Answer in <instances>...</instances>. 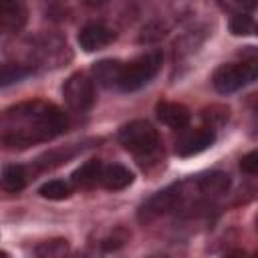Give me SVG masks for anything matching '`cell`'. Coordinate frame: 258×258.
Here are the masks:
<instances>
[{
    "label": "cell",
    "instance_id": "12",
    "mask_svg": "<svg viewBox=\"0 0 258 258\" xmlns=\"http://www.w3.org/2000/svg\"><path fill=\"white\" fill-rule=\"evenodd\" d=\"M196 181H198V187L206 200H214V198L226 194L230 187V175L224 171H210V173L198 175Z\"/></svg>",
    "mask_w": 258,
    "mask_h": 258
},
{
    "label": "cell",
    "instance_id": "17",
    "mask_svg": "<svg viewBox=\"0 0 258 258\" xmlns=\"http://www.w3.org/2000/svg\"><path fill=\"white\" fill-rule=\"evenodd\" d=\"M38 194L46 200H64L71 196V183H67L62 179H50L40 185Z\"/></svg>",
    "mask_w": 258,
    "mask_h": 258
},
{
    "label": "cell",
    "instance_id": "18",
    "mask_svg": "<svg viewBox=\"0 0 258 258\" xmlns=\"http://www.w3.org/2000/svg\"><path fill=\"white\" fill-rule=\"evenodd\" d=\"M32 69L22 62H4L2 64V87H8L10 83H18L24 79Z\"/></svg>",
    "mask_w": 258,
    "mask_h": 258
},
{
    "label": "cell",
    "instance_id": "11",
    "mask_svg": "<svg viewBox=\"0 0 258 258\" xmlns=\"http://www.w3.org/2000/svg\"><path fill=\"white\" fill-rule=\"evenodd\" d=\"M123 62L121 60H113V58H105L93 64V79L97 81V85L105 87V89H119L121 83V75H123Z\"/></svg>",
    "mask_w": 258,
    "mask_h": 258
},
{
    "label": "cell",
    "instance_id": "23",
    "mask_svg": "<svg viewBox=\"0 0 258 258\" xmlns=\"http://www.w3.org/2000/svg\"><path fill=\"white\" fill-rule=\"evenodd\" d=\"M252 103H254V109H258V95H254V99H252Z\"/></svg>",
    "mask_w": 258,
    "mask_h": 258
},
{
    "label": "cell",
    "instance_id": "9",
    "mask_svg": "<svg viewBox=\"0 0 258 258\" xmlns=\"http://www.w3.org/2000/svg\"><path fill=\"white\" fill-rule=\"evenodd\" d=\"M26 22L24 0H0V28L4 32H18Z\"/></svg>",
    "mask_w": 258,
    "mask_h": 258
},
{
    "label": "cell",
    "instance_id": "5",
    "mask_svg": "<svg viewBox=\"0 0 258 258\" xmlns=\"http://www.w3.org/2000/svg\"><path fill=\"white\" fill-rule=\"evenodd\" d=\"M64 103L75 113H85L95 105V79L85 73H75L64 81L62 87Z\"/></svg>",
    "mask_w": 258,
    "mask_h": 258
},
{
    "label": "cell",
    "instance_id": "19",
    "mask_svg": "<svg viewBox=\"0 0 258 258\" xmlns=\"http://www.w3.org/2000/svg\"><path fill=\"white\" fill-rule=\"evenodd\" d=\"M230 30L234 34H250L254 30V20L246 14V12H240V14H234L232 20H230Z\"/></svg>",
    "mask_w": 258,
    "mask_h": 258
},
{
    "label": "cell",
    "instance_id": "16",
    "mask_svg": "<svg viewBox=\"0 0 258 258\" xmlns=\"http://www.w3.org/2000/svg\"><path fill=\"white\" fill-rule=\"evenodd\" d=\"M67 250H69V242L62 240V238H54V240L40 242L34 248V254L40 256V258H58V256L67 254Z\"/></svg>",
    "mask_w": 258,
    "mask_h": 258
},
{
    "label": "cell",
    "instance_id": "4",
    "mask_svg": "<svg viewBox=\"0 0 258 258\" xmlns=\"http://www.w3.org/2000/svg\"><path fill=\"white\" fill-rule=\"evenodd\" d=\"M161 58H163L161 50H149V52L137 56L135 60H131L129 64H125L119 89L121 91H137V89L145 87L159 73Z\"/></svg>",
    "mask_w": 258,
    "mask_h": 258
},
{
    "label": "cell",
    "instance_id": "20",
    "mask_svg": "<svg viewBox=\"0 0 258 258\" xmlns=\"http://www.w3.org/2000/svg\"><path fill=\"white\" fill-rule=\"evenodd\" d=\"M240 169H242L244 173L258 175V149L246 153V155L240 159Z\"/></svg>",
    "mask_w": 258,
    "mask_h": 258
},
{
    "label": "cell",
    "instance_id": "8",
    "mask_svg": "<svg viewBox=\"0 0 258 258\" xmlns=\"http://www.w3.org/2000/svg\"><path fill=\"white\" fill-rule=\"evenodd\" d=\"M113 38H115V32L111 28H107L105 24H99V22L87 24L79 32V44L87 52H95V50L105 48L107 44L113 42Z\"/></svg>",
    "mask_w": 258,
    "mask_h": 258
},
{
    "label": "cell",
    "instance_id": "13",
    "mask_svg": "<svg viewBox=\"0 0 258 258\" xmlns=\"http://www.w3.org/2000/svg\"><path fill=\"white\" fill-rule=\"evenodd\" d=\"M103 169H105V165L99 159H89L79 169L73 171L71 181H73L75 187H93V185L101 183Z\"/></svg>",
    "mask_w": 258,
    "mask_h": 258
},
{
    "label": "cell",
    "instance_id": "15",
    "mask_svg": "<svg viewBox=\"0 0 258 258\" xmlns=\"http://www.w3.org/2000/svg\"><path fill=\"white\" fill-rule=\"evenodd\" d=\"M26 169L22 165H6L2 169V187L6 191H20L26 185Z\"/></svg>",
    "mask_w": 258,
    "mask_h": 258
},
{
    "label": "cell",
    "instance_id": "6",
    "mask_svg": "<svg viewBox=\"0 0 258 258\" xmlns=\"http://www.w3.org/2000/svg\"><path fill=\"white\" fill-rule=\"evenodd\" d=\"M30 58L42 67H60L71 58L69 44L58 34H42L30 44Z\"/></svg>",
    "mask_w": 258,
    "mask_h": 258
},
{
    "label": "cell",
    "instance_id": "10",
    "mask_svg": "<svg viewBox=\"0 0 258 258\" xmlns=\"http://www.w3.org/2000/svg\"><path fill=\"white\" fill-rule=\"evenodd\" d=\"M155 113L161 123H165L171 129H185L189 125V109L181 103H171V101H161L155 107Z\"/></svg>",
    "mask_w": 258,
    "mask_h": 258
},
{
    "label": "cell",
    "instance_id": "2",
    "mask_svg": "<svg viewBox=\"0 0 258 258\" xmlns=\"http://www.w3.org/2000/svg\"><path fill=\"white\" fill-rule=\"evenodd\" d=\"M119 143L137 157H151L159 149V133L147 121H131L121 127Z\"/></svg>",
    "mask_w": 258,
    "mask_h": 258
},
{
    "label": "cell",
    "instance_id": "1",
    "mask_svg": "<svg viewBox=\"0 0 258 258\" xmlns=\"http://www.w3.org/2000/svg\"><path fill=\"white\" fill-rule=\"evenodd\" d=\"M64 131L67 117L52 103L26 101L6 109L2 115V145L6 149H24L50 141Z\"/></svg>",
    "mask_w": 258,
    "mask_h": 258
},
{
    "label": "cell",
    "instance_id": "21",
    "mask_svg": "<svg viewBox=\"0 0 258 258\" xmlns=\"http://www.w3.org/2000/svg\"><path fill=\"white\" fill-rule=\"evenodd\" d=\"M244 12H250V10H256L258 8V0H234Z\"/></svg>",
    "mask_w": 258,
    "mask_h": 258
},
{
    "label": "cell",
    "instance_id": "3",
    "mask_svg": "<svg viewBox=\"0 0 258 258\" xmlns=\"http://www.w3.org/2000/svg\"><path fill=\"white\" fill-rule=\"evenodd\" d=\"M258 79V58H248L242 62H228L216 69L212 85L218 93H234Z\"/></svg>",
    "mask_w": 258,
    "mask_h": 258
},
{
    "label": "cell",
    "instance_id": "22",
    "mask_svg": "<svg viewBox=\"0 0 258 258\" xmlns=\"http://www.w3.org/2000/svg\"><path fill=\"white\" fill-rule=\"evenodd\" d=\"M107 0H83V4H87V6H101V4H105Z\"/></svg>",
    "mask_w": 258,
    "mask_h": 258
},
{
    "label": "cell",
    "instance_id": "14",
    "mask_svg": "<svg viewBox=\"0 0 258 258\" xmlns=\"http://www.w3.org/2000/svg\"><path fill=\"white\" fill-rule=\"evenodd\" d=\"M133 181V173L119 165V163H113V165H107L103 169V177H101V185H105L107 189L111 191H119V189H125L127 185H131Z\"/></svg>",
    "mask_w": 258,
    "mask_h": 258
},
{
    "label": "cell",
    "instance_id": "7",
    "mask_svg": "<svg viewBox=\"0 0 258 258\" xmlns=\"http://www.w3.org/2000/svg\"><path fill=\"white\" fill-rule=\"evenodd\" d=\"M216 141V133L212 127H200L196 131H189L185 133L177 145H175V151L177 155L181 157H191V155H198L202 151H206L208 147H212Z\"/></svg>",
    "mask_w": 258,
    "mask_h": 258
}]
</instances>
